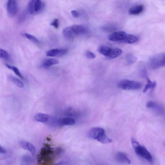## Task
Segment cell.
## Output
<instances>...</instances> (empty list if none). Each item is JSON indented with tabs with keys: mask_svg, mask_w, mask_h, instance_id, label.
<instances>
[{
	"mask_svg": "<svg viewBox=\"0 0 165 165\" xmlns=\"http://www.w3.org/2000/svg\"><path fill=\"white\" fill-rule=\"evenodd\" d=\"M115 158L116 160L119 162L127 164H130L131 162L127 154L122 152H118L116 154Z\"/></svg>",
	"mask_w": 165,
	"mask_h": 165,
	"instance_id": "8fae6325",
	"label": "cell"
},
{
	"mask_svg": "<svg viewBox=\"0 0 165 165\" xmlns=\"http://www.w3.org/2000/svg\"><path fill=\"white\" fill-rule=\"evenodd\" d=\"M22 160L25 162L30 163L32 162L33 159L31 157L27 155H25L22 157Z\"/></svg>",
	"mask_w": 165,
	"mask_h": 165,
	"instance_id": "f1b7e54d",
	"label": "cell"
},
{
	"mask_svg": "<svg viewBox=\"0 0 165 165\" xmlns=\"http://www.w3.org/2000/svg\"><path fill=\"white\" fill-rule=\"evenodd\" d=\"M50 25L53 26L55 28H58L59 26L58 19H55L53 22L51 23Z\"/></svg>",
	"mask_w": 165,
	"mask_h": 165,
	"instance_id": "f546056e",
	"label": "cell"
},
{
	"mask_svg": "<svg viewBox=\"0 0 165 165\" xmlns=\"http://www.w3.org/2000/svg\"><path fill=\"white\" fill-rule=\"evenodd\" d=\"M68 51L66 49H53L48 51L46 55L51 57H61L67 54Z\"/></svg>",
	"mask_w": 165,
	"mask_h": 165,
	"instance_id": "30bf717a",
	"label": "cell"
},
{
	"mask_svg": "<svg viewBox=\"0 0 165 165\" xmlns=\"http://www.w3.org/2000/svg\"><path fill=\"white\" fill-rule=\"evenodd\" d=\"M6 9L8 14L11 16H14L18 12V5L17 1L13 0H9L6 4Z\"/></svg>",
	"mask_w": 165,
	"mask_h": 165,
	"instance_id": "52a82bcc",
	"label": "cell"
},
{
	"mask_svg": "<svg viewBox=\"0 0 165 165\" xmlns=\"http://www.w3.org/2000/svg\"><path fill=\"white\" fill-rule=\"evenodd\" d=\"M131 143L135 153L149 162L153 161V157L149 151L144 147L141 146L134 138H131Z\"/></svg>",
	"mask_w": 165,
	"mask_h": 165,
	"instance_id": "3957f363",
	"label": "cell"
},
{
	"mask_svg": "<svg viewBox=\"0 0 165 165\" xmlns=\"http://www.w3.org/2000/svg\"><path fill=\"white\" fill-rule=\"evenodd\" d=\"M26 143H27V142H25L24 141H21L20 143V144L21 147L25 150H27V145H26Z\"/></svg>",
	"mask_w": 165,
	"mask_h": 165,
	"instance_id": "1f68e13d",
	"label": "cell"
},
{
	"mask_svg": "<svg viewBox=\"0 0 165 165\" xmlns=\"http://www.w3.org/2000/svg\"><path fill=\"white\" fill-rule=\"evenodd\" d=\"M71 28L75 35L84 34L87 32L86 29L82 25H74L72 26Z\"/></svg>",
	"mask_w": 165,
	"mask_h": 165,
	"instance_id": "7c38bea8",
	"label": "cell"
},
{
	"mask_svg": "<svg viewBox=\"0 0 165 165\" xmlns=\"http://www.w3.org/2000/svg\"><path fill=\"white\" fill-rule=\"evenodd\" d=\"M5 65L6 67L14 71L15 74L20 78L21 79H24L23 77V76L18 68L14 66H12L8 64H6Z\"/></svg>",
	"mask_w": 165,
	"mask_h": 165,
	"instance_id": "cb8c5ba5",
	"label": "cell"
},
{
	"mask_svg": "<svg viewBox=\"0 0 165 165\" xmlns=\"http://www.w3.org/2000/svg\"><path fill=\"white\" fill-rule=\"evenodd\" d=\"M126 33L124 31L115 32L111 34L109 37V39L113 41H123L127 36Z\"/></svg>",
	"mask_w": 165,
	"mask_h": 165,
	"instance_id": "9c48e42d",
	"label": "cell"
},
{
	"mask_svg": "<svg viewBox=\"0 0 165 165\" xmlns=\"http://www.w3.org/2000/svg\"><path fill=\"white\" fill-rule=\"evenodd\" d=\"M58 122L59 124L62 126L72 125L74 124L75 123V121L73 119L70 118L60 119Z\"/></svg>",
	"mask_w": 165,
	"mask_h": 165,
	"instance_id": "d6986e66",
	"label": "cell"
},
{
	"mask_svg": "<svg viewBox=\"0 0 165 165\" xmlns=\"http://www.w3.org/2000/svg\"><path fill=\"white\" fill-rule=\"evenodd\" d=\"M147 108L152 110L158 115H163L164 113V109L163 107L159 104L153 101L148 102L146 105Z\"/></svg>",
	"mask_w": 165,
	"mask_h": 165,
	"instance_id": "ba28073f",
	"label": "cell"
},
{
	"mask_svg": "<svg viewBox=\"0 0 165 165\" xmlns=\"http://www.w3.org/2000/svg\"><path fill=\"white\" fill-rule=\"evenodd\" d=\"M8 78L9 80L17 85L18 87L22 88L24 87V85L23 82L18 79L14 76L9 75H8Z\"/></svg>",
	"mask_w": 165,
	"mask_h": 165,
	"instance_id": "ffe728a7",
	"label": "cell"
},
{
	"mask_svg": "<svg viewBox=\"0 0 165 165\" xmlns=\"http://www.w3.org/2000/svg\"><path fill=\"white\" fill-rule=\"evenodd\" d=\"M144 9V6L142 5L134 6L129 10V13L131 15H137L140 14Z\"/></svg>",
	"mask_w": 165,
	"mask_h": 165,
	"instance_id": "2e32d148",
	"label": "cell"
},
{
	"mask_svg": "<svg viewBox=\"0 0 165 165\" xmlns=\"http://www.w3.org/2000/svg\"><path fill=\"white\" fill-rule=\"evenodd\" d=\"M71 14L75 18H77L79 16V13L75 10H73L71 11Z\"/></svg>",
	"mask_w": 165,
	"mask_h": 165,
	"instance_id": "4dcf8cb0",
	"label": "cell"
},
{
	"mask_svg": "<svg viewBox=\"0 0 165 165\" xmlns=\"http://www.w3.org/2000/svg\"><path fill=\"white\" fill-rule=\"evenodd\" d=\"M49 115L47 114L39 113L36 114L35 116V119L39 122L45 123L48 120Z\"/></svg>",
	"mask_w": 165,
	"mask_h": 165,
	"instance_id": "e0dca14e",
	"label": "cell"
},
{
	"mask_svg": "<svg viewBox=\"0 0 165 165\" xmlns=\"http://www.w3.org/2000/svg\"><path fill=\"white\" fill-rule=\"evenodd\" d=\"M147 80V83L145 85V87L143 90V93L146 92L149 89H154L156 86V83L155 81L153 82L151 81L149 78H146Z\"/></svg>",
	"mask_w": 165,
	"mask_h": 165,
	"instance_id": "44dd1931",
	"label": "cell"
},
{
	"mask_svg": "<svg viewBox=\"0 0 165 165\" xmlns=\"http://www.w3.org/2000/svg\"><path fill=\"white\" fill-rule=\"evenodd\" d=\"M27 149L33 155H34L36 153V148L31 143L27 142Z\"/></svg>",
	"mask_w": 165,
	"mask_h": 165,
	"instance_id": "d4e9b609",
	"label": "cell"
},
{
	"mask_svg": "<svg viewBox=\"0 0 165 165\" xmlns=\"http://www.w3.org/2000/svg\"><path fill=\"white\" fill-rule=\"evenodd\" d=\"M88 136L92 139L103 144H108L112 142V140L107 136L105 130L101 127H95L91 128L89 132Z\"/></svg>",
	"mask_w": 165,
	"mask_h": 165,
	"instance_id": "7a4b0ae2",
	"label": "cell"
},
{
	"mask_svg": "<svg viewBox=\"0 0 165 165\" xmlns=\"http://www.w3.org/2000/svg\"><path fill=\"white\" fill-rule=\"evenodd\" d=\"M9 55L8 53L2 49L0 48V58L8 59Z\"/></svg>",
	"mask_w": 165,
	"mask_h": 165,
	"instance_id": "4316f807",
	"label": "cell"
},
{
	"mask_svg": "<svg viewBox=\"0 0 165 165\" xmlns=\"http://www.w3.org/2000/svg\"><path fill=\"white\" fill-rule=\"evenodd\" d=\"M63 34L64 38L68 40L73 39L75 35L71 27L65 28L63 31Z\"/></svg>",
	"mask_w": 165,
	"mask_h": 165,
	"instance_id": "5bb4252c",
	"label": "cell"
},
{
	"mask_svg": "<svg viewBox=\"0 0 165 165\" xmlns=\"http://www.w3.org/2000/svg\"><path fill=\"white\" fill-rule=\"evenodd\" d=\"M137 38L136 36L133 35H127L124 40L121 42L125 44H132L136 43Z\"/></svg>",
	"mask_w": 165,
	"mask_h": 165,
	"instance_id": "ac0fdd59",
	"label": "cell"
},
{
	"mask_svg": "<svg viewBox=\"0 0 165 165\" xmlns=\"http://www.w3.org/2000/svg\"><path fill=\"white\" fill-rule=\"evenodd\" d=\"M123 52V50L119 48H111L110 53L107 57L109 59L116 58L121 55Z\"/></svg>",
	"mask_w": 165,
	"mask_h": 165,
	"instance_id": "4fadbf2b",
	"label": "cell"
},
{
	"mask_svg": "<svg viewBox=\"0 0 165 165\" xmlns=\"http://www.w3.org/2000/svg\"><path fill=\"white\" fill-rule=\"evenodd\" d=\"M44 6V4L40 0H32L28 3V9L30 14L35 15L42 11Z\"/></svg>",
	"mask_w": 165,
	"mask_h": 165,
	"instance_id": "8992f818",
	"label": "cell"
},
{
	"mask_svg": "<svg viewBox=\"0 0 165 165\" xmlns=\"http://www.w3.org/2000/svg\"><path fill=\"white\" fill-rule=\"evenodd\" d=\"M137 58L134 55L131 54H127L125 57L127 63L130 65L133 64L137 60Z\"/></svg>",
	"mask_w": 165,
	"mask_h": 165,
	"instance_id": "603a6c76",
	"label": "cell"
},
{
	"mask_svg": "<svg viewBox=\"0 0 165 165\" xmlns=\"http://www.w3.org/2000/svg\"><path fill=\"white\" fill-rule=\"evenodd\" d=\"M6 152V151L4 148L0 145V153L5 154Z\"/></svg>",
	"mask_w": 165,
	"mask_h": 165,
	"instance_id": "d6a6232c",
	"label": "cell"
},
{
	"mask_svg": "<svg viewBox=\"0 0 165 165\" xmlns=\"http://www.w3.org/2000/svg\"><path fill=\"white\" fill-rule=\"evenodd\" d=\"M59 61L57 59L53 58H49L46 59L41 65L42 67L45 68H48L50 67L51 66L59 63Z\"/></svg>",
	"mask_w": 165,
	"mask_h": 165,
	"instance_id": "9a60e30c",
	"label": "cell"
},
{
	"mask_svg": "<svg viewBox=\"0 0 165 165\" xmlns=\"http://www.w3.org/2000/svg\"><path fill=\"white\" fill-rule=\"evenodd\" d=\"M54 151L48 146L43 147L38 157V163L42 165H50L53 162Z\"/></svg>",
	"mask_w": 165,
	"mask_h": 165,
	"instance_id": "6da1fadb",
	"label": "cell"
},
{
	"mask_svg": "<svg viewBox=\"0 0 165 165\" xmlns=\"http://www.w3.org/2000/svg\"><path fill=\"white\" fill-rule=\"evenodd\" d=\"M85 55L89 59H93L96 57V55L93 52L89 51L86 52Z\"/></svg>",
	"mask_w": 165,
	"mask_h": 165,
	"instance_id": "83f0119b",
	"label": "cell"
},
{
	"mask_svg": "<svg viewBox=\"0 0 165 165\" xmlns=\"http://www.w3.org/2000/svg\"><path fill=\"white\" fill-rule=\"evenodd\" d=\"M148 66L153 70L164 67L165 54L161 53L152 56L148 61Z\"/></svg>",
	"mask_w": 165,
	"mask_h": 165,
	"instance_id": "277c9868",
	"label": "cell"
},
{
	"mask_svg": "<svg viewBox=\"0 0 165 165\" xmlns=\"http://www.w3.org/2000/svg\"><path fill=\"white\" fill-rule=\"evenodd\" d=\"M142 86L141 82L127 79L121 80L118 84L119 88L125 90H137L141 88Z\"/></svg>",
	"mask_w": 165,
	"mask_h": 165,
	"instance_id": "5b68a950",
	"label": "cell"
},
{
	"mask_svg": "<svg viewBox=\"0 0 165 165\" xmlns=\"http://www.w3.org/2000/svg\"></svg>",
	"mask_w": 165,
	"mask_h": 165,
	"instance_id": "836d02e7",
	"label": "cell"
},
{
	"mask_svg": "<svg viewBox=\"0 0 165 165\" xmlns=\"http://www.w3.org/2000/svg\"><path fill=\"white\" fill-rule=\"evenodd\" d=\"M111 48L105 46H102L99 48L98 51L100 53L107 57L109 55Z\"/></svg>",
	"mask_w": 165,
	"mask_h": 165,
	"instance_id": "7402d4cb",
	"label": "cell"
},
{
	"mask_svg": "<svg viewBox=\"0 0 165 165\" xmlns=\"http://www.w3.org/2000/svg\"><path fill=\"white\" fill-rule=\"evenodd\" d=\"M23 36H24V37L28 38L29 40L35 43H38L39 42L38 39L34 36L27 33L23 34Z\"/></svg>",
	"mask_w": 165,
	"mask_h": 165,
	"instance_id": "484cf974",
	"label": "cell"
}]
</instances>
